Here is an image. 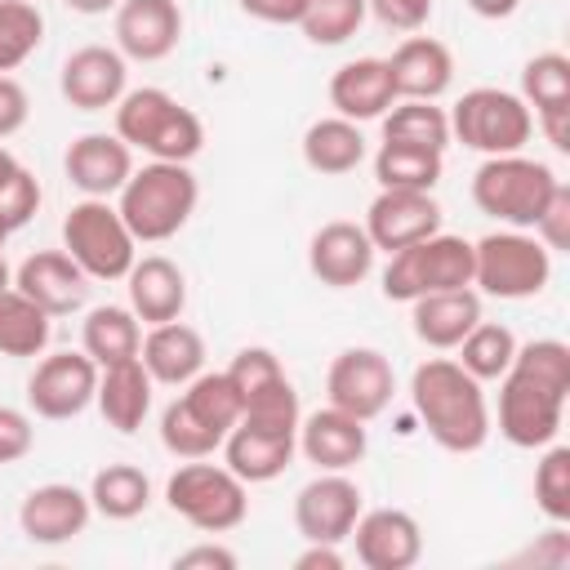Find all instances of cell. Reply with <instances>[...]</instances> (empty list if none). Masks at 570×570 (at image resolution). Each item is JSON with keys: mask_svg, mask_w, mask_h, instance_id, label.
<instances>
[{"mask_svg": "<svg viewBox=\"0 0 570 570\" xmlns=\"http://www.w3.org/2000/svg\"><path fill=\"white\" fill-rule=\"evenodd\" d=\"M454 352H459L454 361H459L476 383H490V379H503V374H508V365H512V356H517V334H512L508 325L476 321V325L463 334V343H459Z\"/></svg>", "mask_w": 570, "mask_h": 570, "instance_id": "d590c367", "label": "cell"}, {"mask_svg": "<svg viewBox=\"0 0 570 570\" xmlns=\"http://www.w3.org/2000/svg\"><path fill=\"white\" fill-rule=\"evenodd\" d=\"M396 102V85L387 58H352L330 76V107L347 120H379Z\"/></svg>", "mask_w": 570, "mask_h": 570, "instance_id": "484cf974", "label": "cell"}, {"mask_svg": "<svg viewBox=\"0 0 570 570\" xmlns=\"http://www.w3.org/2000/svg\"><path fill=\"white\" fill-rule=\"evenodd\" d=\"M396 98H423L436 102L454 85V53L436 36H405L387 58Z\"/></svg>", "mask_w": 570, "mask_h": 570, "instance_id": "603a6c76", "label": "cell"}, {"mask_svg": "<svg viewBox=\"0 0 570 570\" xmlns=\"http://www.w3.org/2000/svg\"><path fill=\"white\" fill-rule=\"evenodd\" d=\"M552 281V254L534 232L503 227L472 240V289L490 298H534Z\"/></svg>", "mask_w": 570, "mask_h": 570, "instance_id": "ba28073f", "label": "cell"}, {"mask_svg": "<svg viewBox=\"0 0 570 570\" xmlns=\"http://www.w3.org/2000/svg\"><path fill=\"white\" fill-rule=\"evenodd\" d=\"M94 517V503H89V490H76L67 481H49V485H36L22 508H18V525L31 543L40 548H58V543H71L76 534H85Z\"/></svg>", "mask_w": 570, "mask_h": 570, "instance_id": "ac0fdd59", "label": "cell"}, {"mask_svg": "<svg viewBox=\"0 0 570 570\" xmlns=\"http://www.w3.org/2000/svg\"><path fill=\"white\" fill-rule=\"evenodd\" d=\"M347 539L365 570H410L423 557V530L405 508H361Z\"/></svg>", "mask_w": 570, "mask_h": 570, "instance_id": "2e32d148", "label": "cell"}, {"mask_svg": "<svg viewBox=\"0 0 570 570\" xmlns=\"http://www.w3.org/2000/svg\"><path fill=\"white\" fill-rule=\"evenodd\" d=\"M481 321V294L472 285H459V289H432V294H419L410 303V325H414V338L436 347V352H454L463 343V334Z\"/></svg>", "mask_w": 570, "mask_h": 570, "instance_id": "cb8c5ba5", "label": "cell"}, {"mask_svg": "<svg viewBox=\"0 0 570 570\" xmlns=\"http://www.w3.org/2000/svg\"><path fill=\"white\" fill-rule=\"evenodd\" d=\"M534 125L543 129V138L566 156L570 151V107H543L534 111Z\"/></svg>", "mask_w": 570, "mask_h": 570, "instance_id": "816d5d0a", "label": "cell"}, {"mask_svg": "<svg viewBox=\"0 0 570 570\" xmlns=\"http://www.w3.org/2000/svg\"><path fill=\"white\" fill-rule=\"evenodd\" d=\"M18 169H22V160H18V156H13V151H9L4 142H0V191L9 187V178H13Z\"/></svg>", "mask_w": 570, "mask_h": 570, "instance_id": "9f6ffc18", "label": "cell"}, {"mask_svg": "<svg viewBox=\"0 0 570 570\" xmlns=\"http://www.w3.org/2000/svg\"><path fill=\"white\" fill-rule=\"evenodd\" d=\"M365 13H370L365 0H307L298 27L312 45H343V40L356 36Z\"/></svg>", "mask_w": 570, "mask_h": 570, "instance_id": "b9f144b4", "label": "cell"}, {"mask_svg": "<svg viewBox=\"0 0 570 570\" xmlns=\"http://www.w3.org/2000/svg\"><path fill=\"white\" fill-rule=\"evenodd\" d=\"M94 405L98 414L107 419V428L134 436L151 410V374L142 370L138 356L129 361H116V365H102L98 370V392H94Z\"/></svg>", "mask_w": 570, "mask_h": 570, "instance_id": "83f0119b", "label": "cell"}, {"mask_svg": "<svg viewBox=\"0 0 570 570\" xmlns=\"http://www.w3.org/2000/svg\"><path fill=\"white\" fill-rule=\"evenodd\" d=\"M530 134H534V111L512 89L476 85L450 111V138H459L468 151H481V156L521 151Z\"/></svg>", "mask_w": 570, "mask_h": 570, "instance_id": "9c48e42d", "label": "cell"}, {"mask_svg": "<svg viewBox=\"0 0 570 570\" xmlns=\"http://www.w3.org/2000/svg\"><path fill=\"white\" fill-rule=\"evenodd\" d=\"M183 405L205 423L214 428L218 436H227L236 423H240V392L236 383L227 379V370H200L191 383H183Z\"/></svg>", "mask_w": 570, "mask_h": 570, "instance_id": "8d00e7d4", "label": "cell"}, {"mask_svg": "<svg viewBox=\"0 0 570 570\" xmlns=\"http://www.w3.org/2000/svg\"><path fill=\"white\" fill-rule=\"evenodd\" d=\"M298 419H303V405H298V392L294 383L281 374L263 387H254L245 401H240V423L245 428H258V432H281V436H298Z\"/></svg>", "mask_w": 570, "mask_h": 570, "instance_id": "74e56055", "label": "cell"}, {"mask_svg": "<svg viewBox=\"0 0 570 570\" xmlns=\"http://www.w3.org/2000/svg\"><path fill=\"white\" fill-rule=\"evenodd\" d=\"M116 196H120L116 209H120L125 227L134 232V240L160 245V240L178 236L187 227V218L196 214L200 183L183 160H147L142 169H134L125 178V187Z\"/></svg>", "mask_w": 570, "mask_h": 570, "instance_id": "3957f363", "label": "cell"}, {"mask_svg": "<svg viewBox=\"0 0 570 570\" xmlns=\"http://www.w3.org/2000/svg\"><path fill=\"white\" fill-rule=\"evenodd\" d=\"M36 209H40V183H36V174L22 165V169L9 178V187L0 191V223H4L9 232H18V227H27V223L36 218Z\"/></svg>", "mask_w": 570, "mask_h": 570, "instance_id": "ee69618b", "label": "cell"}, {"mask_svg": "<svg viewBox=\"0 0 570 570\" xmlns=\"http://www.w3.org/2000/svg\"><path fill=\"white\" fill-rule=\"evenodd\" d=\"M294 570H343V552L338 543H307L294 557Z\"/></svg>", "mask_w": 570, "mask_h": 570, "instance_id": "f5cc1de1", "label": "cell"}, {"mask_svg": "<svg viewBox=\"0 0 570 570\" xmlns=\"http://www.w3.org/2000/svg\"><path fill=\"white\" fill-rule=\"evenodd\" d=\"M392 392H396V370L379 347H343L330 361L325 396L334 410L370 423L392 405Z\"/></svg>", "mask_w": 570, "mask_h": 570, "instance_id": "8fae6325", "label": "cell"}, {"mask_svg": "<svg viewBox=\"0 0 570 570\" xmlns=\"http://www.w3.org/2000/svg\"><path fill=\"white\" fill-rule=\"evenodd\" d=\"M379 120H383V142H410V147H432V151L450 147V111H441L436 102L396 98Z\"/></svg>", "mask_w": 570, "mask_h": 570, "instance_id": "836d02e7", "label": "cell"}, {"mask_svg": "<svg viewBox=\"0 0 570 570\" xmlns=\"http://www.w3.org/2000/svg\"><path fill=\"white\" fill-rule=\"evenodd\" d=\"M472 285V240L454 232H432L405 249H396L383 267V298L414 303L432 289H459Z\"/></svg>", "mask_w": 570, "mask_h": 570, "instance_id": "30bf717a", "label": "cell"}, {"mask_svg": "<svg viewBox=\"0 0 570 570\" xmlns=\"http://www.w3.org/2000/svg\"><path fill=\"white\" fill-rule=\"evenodd\" d=\"M71 13H85V18H94V13H107V9H116L120 0H62Z\"/></svg>", "mask_w": 570, "mask_h": 570, "instance_id": "11a10c76", "label": "cell"}, {"mask_svg": "<svg viewBox=\"0 0 570 570\" xmlns=\"http://www.w3.org/2000/svg\"><path fill=\"white\" fill-rule=\"evenodd\" d=\"M365 423L325 405V410H312L307 419H298V454L307 463H316V472H347L365 459Z\"/></svg>", "mask_w": 570, "mask_h": 570, "instance_id": "44dd1931", "label": "cell"}, {"mask_svg": "<svg viewBox=\"0 0 570 570\" xmlns=\"http://www.w3.org/2000/svg\"><path fill=\"white\" fill-rule=\"evenodd\" d=\"M13 285L31 303H40L49 316H71L89 298V276L71 263L67 249H36V254H27L18 263V272H13Z\"/></svg>", "mask_w": 570, "mask_h": 570, "instance_id": "ffe728a7", "label": "cell"}, {"mask_svg": "<svg viewBox=\"0 0 570 570\" xmlns=\"http://www.w3.org/2000/svg\"><path fill=\"white\" fill-rule=\"evenodd\" d=\"M116 138L134 151H147L151 160H191L205 147V125L191 107H183L174 94L142 85L125 89L116 102Z\"/></svg>", "mask_w": 570, "mask_h": 570, "instance_id": "277c9868", "label": "cell"}, {"mask_svg": "<svg viewBox=\"0 0 570 570\" xmlns=\"http://www.w3.org/2000/svg\"><path fill=\"white\" fill-rule=\"evenodd\" d=\"M67 183L85 196H116L125 187V178L134 174V147L120 142L116 134H80L67 156H62Z\"/></svg>", "mask_w": 570, "mask_h": 570, "instance_id": "7402d4cb", "label": "cell"}, {"mask_svg": "<svg viewBox=\"0 0 570 570\" xmlns=\"http://www.w3.org/2000/svg\"><path fill=\"white\" fill-rule=\"evenodd\" d=\"M534 503L548 521H570V445H543V459L534 468Z\"/></svg>", "mask_w": 570, "mask_h": 570, "instance_id": "7bdbcfd3", "label": "cell"}, {"mask_svg": "<svg viewBox=\"0 0 570 570\" xmlns=\"http://www.w3.org/2000/svg\"><path fill=\"white\" fill-rule=\"evenodd\" d=\"M570 347L561 338L517 343L508 374L499 379V436L517 450H543L566 423Z\"/></svg>", "mask_w": 570, "mask_h": 570, "instance_id": "6da1fadb", "label": "cell"}, {"mask_svg": "<svg viewBox=\"0 0 570 570\" xmlns=\"http://www.w3.org/2000/svg\"><path fill=\"white\" fill-rule=\"evenodd\" d=\"M557 174L552 165L508 151V156H485L472 174V205L490 218H499L503 227H521L530 232L534 218L543 214L548 196L557 191Z\"/></svg>", "mask_w": 570, "mask_h": 570, "instance_id": "5b68a950", "label": "cell"}, {"mask_svg": "<svg viewBox=\"0 0 570 570\" xmlns=\"http://www.w3.org/2000/svg\"><path fill=\"white\" fill-rule=\"evenodd\" d=\"M240 4V13L245 18H254V22H272V27H298V18H303V4L307 0H236Z\"/></svg>", "mask_w": 570, "mask_h": 570, "instance_id": "681fc988", "label": "cell"}, {"mask_svg": "<svg viewBox=\"0 0 570 570\" xmlns=\"http://www.w3.org/2000/svg\"><path fill=\"white\" fill-rule=\"evenodd\" d=\"M183 40L178 0H120L116 4V49L134 62H160Z\"/></svg>", "mask_w": 570, "mask_h": 570, "instance_id": "d6986e66", "label": "cell"}, {"mask_svg": "<svg viewBox=\"0 0 570 570\" xmlns=\"http://www.w3.org/2000/svg\"><path fill=\"white\" fill-rule=\"evenodd\" d=\"M31 445H36L31 414H27V410H13V405H0V463L27 459Z\"/></svg>", "mask_w": 570, "mask_h": 570, "instance_id": "7dc6e473", "label": "cell"}, {"mask_svg": "<svg viewBox=\"0 0 570 570\" xmlns=\"http://www.w3.org/2000/svg\"><path fill=\"white\" fill-rule=\"evenodd\" d=\"M365 9L383 22V27H392V31H423L428 27V18H432V0H365Z\"/></svg>", "mask_w": 570, "mask_h": 570, "instance_id": "bcb514c9", "label": "cell"}, {"mask_svg": "<svg viewBox=\"0 0 570 570\" xmlns=\"http://www.w3.org/2000/svg\"><path fill=\"white\" fill-rule=\"evenodd\" d=\"M165 503L174 517H183L191 530L205 534H227L249 517L245 481L227 463H205V459H187L165 481Z\"/></svg>", "mask_w": 570, "mask_h": 570, "instance_id": "52a82bcc", "label": "cell"}, {"mask_svg": "<svg viewBox=\"0 0 570 570\" xmlns=\"http://www.w3.org/2000/svg\"><path fill=\"white\" fill-rule=\"evenodd\" d=\"M4 285H13V276H9V263H4V254H0V289Z\"/></svg>", "mask_w": 570, "mask_h": 570, "instance_id": "6f0895ef", "label": "cell"}, {"mask_svg": "<svg viewBox=\"0 0 570 570\" xmlns=\"http://www.w3.org/2000/svg\"><path fill=\"white\" fill-rule=\"evenodd\" d=\"M365 236L374 249H405L432 232H441V205L432 191H401V187H379V196L365 209Z\"/></svg>", "mask_w": 570, "mask_h": 570, "instance_id": "5bb4252c", "label": "cell"}, {"mask_svg": "<svg viewBox=\"0 0 570 570\" xmlns=\"http://www.w3.org/2000/svg\"><path fill=\"white\" fill-rule=\"evenodd\" d=\"M138 361L142 370L151 374V383H165V387H183L191 383L200 370H205V338L196 325H187L183 316L178 321H160L142 334V347H138Z\"/></svg>", "mask_w": 570, "mask_h": 570, "instance_id": "d4e9b609", "label": "cell"}, {"mask_svg": "<svg viewBox=\"0 0 570 570\" xmlns=\"http://www.w3.org/2000/svg\"><path fill=\"white\" fill-rule=\"evenodd\" d=\"M45 40V13L31 0H0V76L18 71Z\"/></svg>", "mask_w": 570, "mask_h": 570, "instance_id": "f35d334b", "label": "cell"}, {"mask_svg": "<svg viewBox=\"0 0 570 570\" xmlns=\"http://www.w3.org/2000/svg\"><path fill=\"white\" fill-rule=\"evenodd\" d=\"M89 503H94V512L107 517V521H134V517H142L147 503H151V481H147V472L134 468V463H107V468H98L94 481H89Z\"/></svg>", "mask_w": 570, "mask_h": 570, "instance_id": "d6a6232c", "label": "cell"}, {"mask_svg": "<svg viewBox=\"0 0 570 570\" xmlns=\"http://www.w3.org/2000/svg\"><path fill=\"white\" fill-rule=\"evenodd\" d=\"M374 254L379 249L365 236V227L361 223H347V218H334V223L316 227L312 240H307V267L330 289L361 285L370 276V267H374Z\"/></svg>", "mask_w": 570, "mask_h": 570, "instance_id": "e0dca14e", "label": "cell"}, {"mask_svg": "<svg viewBox=\"0 0 570 570\" xmlns=\"http://www.w3.org/2000/svg\"><path fill=\"white\" fill-rule=\"evenodd\" d=\"M530 232L539 236V245H543L548 254L570 249V187H566V183H557V191L548 196V205H543V214L534 218Z\"/></svg>", "mask_w": 570, "mask_h": 570, "instance_id": "f6af8a7d", "label": "cell"}, {"mask_svg": "<svg viewBox=\"0 0 570 570\" xmlns=\"http://www.w3.org/2000/svg\"><path fill=\"white\" fill-rule=\"evenodd\" d=\"M138 347H142V325H138V316H134L129 307H120V303L94 307V312L85 316V325H80V352H85L98 370L138 356Z\"/></svg>", "mask_w": 570, "mask_h": 570, "instance_id": "4dcf8cb0", "label": "cell"}, {"mask_svg": "<svg viewBox=\"0 0 570 570\" xmlns=\"http://www.w3.org/2000/svg\"><path fill=\"white\" fill-rule=\"evenodd\" d=\"M160 445H165L169 454H178V459H209V454L223 445V436H218L214 428H205V423L183 405V396H174V401L160 410Z\"/></svg>", "mask_w": 570, "mask_h": 570, "instance_id": "60d3db41", "label": "cell"}, {"mask_svg": "<svg viewBox=\"0 0 570 570\" xmlns=\"http://www.w3.org/2000/svg\"><path fill=\"white\" fill-rule=\"evenodd\" d=\"M303 160H307V169L330 174V178L352 174L365 160V134H361V125L347 120V116H321V120H312L307 134H303Z\"/></svg>", "mask_w": 570, "mask_h": 570, "instance_id": "f546056e", "label": "cell"}, {"mask_svg": "<svg viewBox=\"0 0 570 570\" xmlns=\"http://www.w3.org/2000/svg\"><path fill=\"white\" fill-rule=\"evenodd\" d=\"M174 570H236V552L223 543H196L174 557Z\"/></svg>", "mask_w": 570, "mask_h": 570, "instance_id": "f907efd6", "label": "cell"}, {"mask_svg": "<svg viewBox=\"0 0 570 570\" xmlns=\"http://www.w3.org/2000/svg\"><path fill=\"white\" fill-rule=\"evenodd\" d=\"M125 289H129V312L147 325H160V321H178L183 307H187V276L178 263H169L165 254H147V258H134L129 276H125Z\"/></svg>", "mask_w": 570, "mask_h": 570, "instance_id": "4316f807", "label": "cell"}, {"mask_svg": "<svg viewBox=\"0 0 570 570\" xmlns=\"http://www.w3.org/2000/svg\"><path fill=\"white\" fill-rule=\"evenodd\" d=\"M62 249L71 254V263L89 276V281H125L134 258H138V240L125 227L120 209L102 196H85L67 209L62 218Z\"/></svg>", "mask_w": 570, "mask_h": 570, "instance_id": "8992f818", "label": "cell"}, {"mask_svg": "<svg viewBox=\"0 0 570 570\" xmlns=\"http://www.w3.org/2000/svg\"><path fill=\"white\" fill-rule=\"evenodd\" d=\"M521 98L530 111H543V107H570V58L548 49V53H534L525 67H521Z\"/></svg>", "mask_w": 570, "mask_h": 570, "instance_id": "ab89813d", "label": "cell"}, {"mask_svg": "<svg viewBox=\"0 0 570 570\" xmlns=\"http://www.w3.org/2000/svg\"><path fill=\"white\" fill-rule=\"evenodd\" d=\"M445 151L432 147H410V142H383L374 151V178L379 187H401V191H432L441 183Z\"/></svg>", "mask_w": 570, "mask_h": 570, "instance_id": "e575fe53", "label": "cell"}, {"mask_svg": "<svg viewBox=\"0 0 570 570\" xmlns=\"http://www.w3.org/2000/svg\"><path fill=\"white\" fill-rule=\"evenodd\" d=\"M223 463L245 481V485H263V481H276L289 463H294V450H298V436H281V432H258V428H245L236 423L227 436H223Z\"/></svg>", "mask_w": 570, "mask_h": 570, "instance_id": "f1b7e54d", "label": "cell"}, {"mask_svg": "<svg viewBox=\"0 0 570 570\" xmlns=\"http://www.w3.org/2000/svg\"><path fill=\"white\" fill-rule=\"evenodd\" d=\"M517 4H521V0H468V9H472L476 18H512Z\"/></svg>", "mask_w": 570, "mask_h": 570, "instance_id": "db71d44e", "label": "cell"}, {"mask_svg": "<svg viewBox=\"0 0 570 570\" xmlns=\"http://www.w3.org/2000/svg\"><path fill=\"white\" fill-rule=\"evenodd\" d=\"M31 116V98L13 76H0V142L13 138Z\"/></svg>", "mask_w": 570, "mask_h": 570, "instance_id": "c3c4849f", "label": "cell"}, {"mask_svg": "<svg viewBox=\"0 0 570 570\" xmlns=\"http://www.w3.org/2000/svg\"><path fill=\"white\" fill-rule=\"evenodd\" d=\"M49 334H53V316L40 303H31L18 285H4L0 289V356H13V361L40 356L49 347Z\"/></svg>", "mask_w": 570, "mask_h": 570, "instance_id": "1f68e13d", "label": "cell"}, {"mask_svg": "<svg viewBox=\"0 0 570 570\" xmlns=\"http://www.w3.org/2000/svg\"><path fill=\"white\" fill-rule=\"evenodd\" d=\"M361 517V485L343 472H316L294 494V525L307 543H343Z\"/></svg>", "mask_w": 570, "mask_h": 570, "instance_id": "4fadbf2b", "label": "cell"}, {"mask_svg": "<svg viewBox=\"0 0 570 570\" xmlns=\"http://www.w3.org/2000/svg\"><path fill=\"white\" fill-rule=\"evenodd\" d=\"M98 392V365L85 352H53L45 361H36L31 379H27V405L40 419H76L94 405Z\"/></svg>", "mask_w": 570, "mask_h": 570, "instance_id": "7c38bea8", "label": "cell"}, {"mask_svg": "<svg viewBox=\"0 0 570 570\" xmlns=\"http://www.w3.org/2000/svg\"><path fill=\"white\" fill-rule=\"evenodd\" d=\"M58 89H62V98L76 111H107L129 89V62H125L120 49L80 45L76 53H67L62 76H58Z\"/></svg>", "mask_w": 570, "mask_h": 570, "instance_id": "9a60e30c", "label": "cell"}, {"mask_svg": "<svg viewBox=\"0 0 570 570\" xmlns=\"http://www.w3.org/2000/svg\"><path fill=\"white\" fill-rule=\"evenodd\" d=\"M410 401L428 436L450 454H476L490 441V405L481 383L450 356H428L410 374Z\"/></svg>", "mask_w": 570, "mask_h": 570, "instance_id": "7a4b0ae2", "label": "cell"}]
</instances>
